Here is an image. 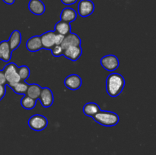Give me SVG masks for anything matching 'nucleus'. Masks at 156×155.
Returning a JSON list of instances; mask_svg holds the SVG:
<instances>
[{"mask_svg": "<svg viewBox=\"0 0 156 155\" xmlns=\"http://www.w3.org/2000/svg\"><path fill=\"white\" fill-rule=\"evenodd\" d=\"M125 86V80L123 75L118 73L109 74L106 80V91L111 97L120 95Z\"/></svg>", "mask_w": 156, "mask_h": 155, "instance_id": "1", "label": "nucleus"}, {"mask_svg": "<svg viewBox=\"0 0 156 155\" xmlns=\"http://www.w3.org/2000/svg\"><path fill=\"white\" fill-rule=\"evenodd\" d=\"M93 118L96 122L105 127L115 126L120 119L117 113L105 110H100Z\"/></svg>", "mask_w": 156, "mask_h": 155, "instance_id": "2", "label": "nucleus"}, {"mask_svg": "<svg viewBox=\"0 0 156 155\" xmlns=\"http://www.w3.org/2000/svg\"><path fill=\"white\" fill-rule=\"evenodd\" d=\"M18 67L14 62L8 63L5 66L4 69H3L5 76L6 81H7V84L10 88H12L14 85L18 83L20 81H21V78H20L19 74H18Z\"/></svg>", "mask_w": 156, "mask_h": 155, "instance_id": "3", "label": "nucleus"}, {"mask_svg": "<svg viewBox=\"0 0 156 155\" xmlns=\"http://www.w3.org/2000/svg\"><path fill=\"white\" fill-rule=\"evenodd\" d=\"M29 127L34 131L40 132L47 128L48 126V120L42 115H34L30 117L27 122Z\"/></svg>", "mask_w": 156, "mask_h": 155, "instance_id": "4", "label": "nucleus"}, {"mask_svg": "<svg viewBox=\"0 0 156 155\" xmlns=\"http://www.w3.org/2000/svg\"><path fill=\"white\" fill-rule=\"evenodd\" d=\"M101 65L105 70L109 71H115L120 65L118 58L114 55H107L101 59Z\"/></svg>", "mask_w": 156, "mask_h": 155, "instance_id": "5", "label": "nucleus"}, {"mask_svg": "<svg viewBox=\"0 0 156 155\" xmlns=\"http://www.w3.org/2000/svg\"><path fill=\"white\" fill-rule=\"evenodd\" d=\"M94 4L91 0H81L78 5V14L82 18H86L94 12Z\"/></svg>", "mask_w": 156, "mask_h": 155, "instance_id": "6", "label": "nucleus"}, {"mask_svg": "<svg viewBox=\"0 0 156 155\" xmlns=\"http://www.w3.org/2000/svg\"><path fill=\"white\" fill-rule=\"evenodd\" d=\"M39 100L41 101V105L44 107L48 108L51 106L54 101V97H53V94L51 90L49 88H42Z\"/></svg>", "mask_w": 156, "mask_h": 155, "instance_id": "7", "label": "nucleus"}, {"mask_svg": "<svg viewBox=\"0 0 156 155\" xmlns=\"http://www.w3.org/2000/svg\"><path fill=\"white\" fill-rule=\"evenodd\" d=\"M82 78L76 74H70L64 80V85L71 91H76L79 89L82 86Z\"/></svg>", "mask_w": 156, "mask_h": 155, "instance_id": "8", "label": "nucleus"}, {"mask_svg": "<svg viewBox=\"0 0 156 155\" xmlns=\"http://www.w3.org/2000/svg\"><path fill=\"white\" fill-rule=\"evenodd\" d=\"M81 43L82 41H81L80 37L76 33L70 32L69 33L64 36L61 46L63 50L70 46H81Z\"/></svg>", "mask_w": 156, "mask_h": 155, "instance_id": "9", "label": "nucleus"}, {"mask_svg": "<svg viewBox=\"0 0 156 155\" xmlns=\"http://www.w3.org/2000/svg\"><path fill=\"white\" fill-rule=\"evenodd\" d=\"M55 35H56V32L50 31L45 32L43 33L41 36V43H42V47L45 50H51L55 45L54 43V38Z\"/></svg>", "mask_w": 156, "mask_h": 155, "instance_id": "10", "label": "nucleus"}, {"mask_svg": "<svg viewBox=\"0 0 156 155\" xmlns=\"http://www.w3.org/2000/svg\"><path fill=\"white\" fill-rule=\"evenodd\" d=\"M82 53V50L81 46H70L63 50L62 56L70 61L76 62L81 57Z\"/></svg>", "mask_w": 156, "mask_h": 155, "instance_id": "11", "label": "nucleus"}, {"mask_svg": "<svg viewBox=\"0 0 156 155\" xmlns=\"http://www.w3.org/2000/svg\"><path fill=\"white\" fill-rule=\"evenodd\" d=\"M28 9L32 14L41 15L45 12V5L41 0H30L28 3Z\"/></svg>", "mask_w": 156, "mask_h": 155, "instance_id": "12", "label": "nucleus"}, {"mask_svg": "<svg viewBox=\"0 0 156 155\" xmlns=\"http://www.w3.org/2000/svg\"><path fill=\"white\" fill-rule=\"evenodd\" d=\"M12 50L8 41L3 40L0 42V60L8 62L12 59Z\"/></svg>", "mask_w": 156, "mask_h": 155, "instance_id": "13", "label": "nucleus"}, {"mask_svg": "<svg viewBox=\"0 0 156 155\" xmlns=\"http://www.w3.org/2000/svg\"><path fill=\"white\" fill-rule=\"evenodd\" d=\"M26 47H27V50H29L30 52H37L43 49L41 36H34L27 40V43H26Z\"/></svg>", "mask_w": 156, "mask_h": 155, "instance_id": "14", "label": "nucleus"}, {"mask_svg": "<svg viewBox=\"0 0 156 155\" xmlns=\"http://www.w3.org/2000/svg\"><path fill=\"white\" fill-rule=\"evenodd\" d=\"M77 18V12L72 8H65L62 9L60 14L61 21L72 23Z\"/></svg>", "mask_w": 156, "mask_h": 155, "instance_id": "15", "label": "nucleus"}, {"mask_svg": "<svg viewBox=\"0 0 156 155\" xmlns=\"http://www.w3.org/2000/svg\"><path fill=\"white\" fill-rule=\"evenodd\" d=\"M8 43H9L12 51H14L19 47L21 43V34L19 30H15L12 32L9 40H8Z\"/></svg>", "mask_w": 156, "mask_h": 155, "instance_id": "16", "label": "nucleus"}, {"mask_svg": "<svg viewBox=\"0 0 156 155\" xmlns=\"http://www.w3.org/2000/svg\"><path fill=\"white\" fill-rule=\"evenodd\" d=\"M83 112L85 115L94 117L101 110L98 105L95 103H87L83 106Z\"/></svg>", "mask_w": 156, "mask_h": 155, "instance_id": "17", "label": "nucleus"}, {"mask_svg": "<svg viewBox=\"0 0 156 155\" xmlns=\"http://www.w3.org/2000/svg\"><path fill=\"white\" fill-rule=\"evenodd\" d=\"M71 31V25L70 23L66 22L63 21H59L55 25V32L56 33H59L63 36H66Z\"/></svg>", "mask_w": 156, "mask_h": 155, "instance_id": "18", "label": "nucleus"}, {"mask_svg": "<svg viewBox=\"0 0 156 155\" xmlns=\"http://www.w3.org/2000/svg\"><path fill=\"white\" fill-rule=\"evenodd\" d=\"M41 90H42V88H41L40 85L37 84H31L28 85V88H27V91L26 92V95L37 100V99H39V97L41 93Z\"/></svg>", "mask_w": 156, "mask_h": 155, "instance_id": "19", "label": "nucleus"}, {"mask_svg": "<svg viewBox=\"0 0 156 155\" xmlns=\"http://www.w3.org/2000/svg\"><path fill=\"white\" fill-rule=\"evenodd\" d=\"M37 103V100L31 98V97H28V96L25 95L23 97L21 100V105L23 108L25 109H33L35 107Z\"/></svg>", "mask_w": 156, "mask_h": 155, "instance_id": "20", "label": "nucleus"}, {"mask_svg": "<svg viewBox=\"0 0 156 155\" xmlns=\"http://www.w3.org/2000/svg\"><path fill=\"white\" fill-rule=\"evenodd\" d=\"M28 85L29 84H27L26 83L25 81L21 80L18 83H17L16 84L14 85L12 88L15 93L23 95V94H26L27 88H28Z\"/></svg>", "mask_w": 156, "mask_h": 155, "instance_id": "21", "label": "nucleus"}, {"mask_svg": "<svg viewBox=\"0 0 156 155\" xmlns=\"http://www.w3.org/2000/svg\"><path fill=\"white\" fill-rule=\"evenodd\" d=\"M18 72L21 80L25 81L30 76V68L26 65H22L21 67H18Z\"/></svg>", "mask_w": 156, "mask_h": 155, "instance_id": "22", "label": "nucleus"}, {"mask_svg": "<svg viewBox=\"0 0 156 155\" xmlns=\"http://www.w3.org/2000/svg\"><path fill=\"white\" fill-rule=\"evenodd\" d=\"M52 55L56 57H59V56H62L63 54V49L61 46V45H54L53 48L51 49Z\"/></svg>", "mask_w": 156, "mask_h": 155, "instance_id": "23", "label": "nucleus"}, {"mask_svg": "<svg viewBox=\"0 0 156 155\" xmlns=\"http://www.w3.org/2000/svg\"><path fill=\"white\" fill-rule=\"evenodd\" d=\"M64 36H63V35L56 33V35H55V38H54L55 45H61L62 41H63Z\"/></svg>", "mask_w": 156, "mask_h": 155, "instance_id": "24", "label": "nucleus"}, {"mask_svg": "<svg viewBox=\"0 0 156 155\" xmlns=\"http://www.w3.org/2000/svg\"><path fill=\"white\" fill-rule=\"evenodd\" d=\"M7 84L5 76L3 70H0V85H5Z\"/></svg>", "mask_w": 156, "mask_h": 155, "instance_id": "25", "label": "nucleus"}, {"mask_svg": "<svg viewBox=\"0 0 156 155\" xmlns=\"http://www.w3.org/2000/svg\"><path fill=\"white\" fill-rule=\"evenodd\" d=\"M6 93L5 85H0V101L2 100L3 97H5Z\"/></svg>", "mask_w": 156, "mask_h": 155, "instance_id": "26", "label": "nucleus"}, {"mask_svg": "<svg viewBox=\"0 0 156 155\" xmlns=\"http://www.w3.org/2000/svg\"><path fill=\"white\" fill-rule=\"evenodd\" d=\"M78 0H61L62 4L66 5H71L76 3Z\"/></svg>", "mask_w": 156, "mask_h": 155, "instance_id": "27", "label": "nucleus"}, {"mask_svg": "<svg viewBox=\"0 0 156 155\" xmlns=\"http://www.w3.org/2000/svg\"><path fill=\"white\" fill-rule=\"evenodd\" d=\"M2 1L7 5H12L15 3V0H2Z\"/></svg>", "mask_w": 156, "mask_h": 155, "instance_id": "28", "label": "nucleus"}]
</instances>
